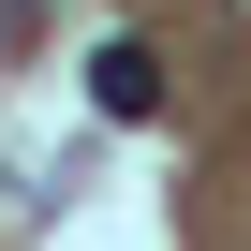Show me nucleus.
<instances>
[{"mask_svg": "<svg viewBox=\"0 0 251 251\" xmlns=\"http://www.w3.org/2000/svg\"><path fill=\"white\" fill-rule=\"evenodd\" d=\"M89 103H103V118H163V45H133V30L89 45Z\"/></svg>", "mask_w": 251, "mask_h": 251, "instance_id": "obj_1", "label": "nucleus"}, {"mask_svg": "<svg viewBox=\"0 0 251 251\" xmlns=\"http://www.w3.org/2000/svg\"><path fill=\"white\" fill-rule=\"evenodd\" d=\"M45 15H59V0H0V45H45Z\"/></svg>", "mask_w": 251, "mask_h": 251, "instance_id": "obj_2", "label": "nucleus"}]
</instances>
